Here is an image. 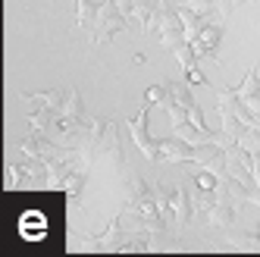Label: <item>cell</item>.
I'll list each match as a JSON object with an SVG mask.
<instances>
[{"mask_svg": "<svg viewBox=\"0 0 260 257\" xmlns=\"http://www.w3.org/2000/svg\"><path fill=\"white\" fill-rule=\"evenodd\" d=\"M147 110H151V101H147V104L141 107L138 119H132V122H128V128H132V138H135V144H138V148H141L147 157H151V160H157V157H160V144H157V141H151V135H147V116H151Z\"/></svg>", "mask_w": 260, "mask_h": 257, "instance_id": "1", "label": "cell"}, {"mask_svg": "<svg viewBox=\"0 0 260 257\" xmlns=\"http://www.w3.org/2000/svg\"><path fill=\"white\" fill-rule=\"evenodd\" d=\"M219 35H222V25H204L194 38H191V47H194V53L201 60H213V63H219L216 60V47H219Z\"/></svg>", "mask_w": 260, "mask_h": 257, "instance_id": "2", "label": "cell"}, {"mask_svg": "<svg viewBox=\"0 0 260 257\" xmlns=\"http://www.w3.org/2000/svg\"><path fill=\"white\" fill-rule=\"evenodd\" d=\"M238 94V101L245 104L248 110H254V113H260V69L254 66L251 72H248V79L241 82V88L235 91Z\"/></svg>", "mask_w": 260, "mask_h": 257, "instance_id": "3", "label": "cell"}, {"mask_svg": "<svg viewBox=\"0 0 260 257\" xmlns=\"http://www.w3.org/2000/svg\"><path fill=\"white\" fill-rule=\"evenodd\" d=\"M76 4H79V28L94 25V16H98V10H101V7H94L91 0H76Z\"/></svg>", "mask_w": 260, "mask_h": 257, "instance_id": "4", "label": "cell"}, {"mask_svg": "<svg viewBox=\"0 0 260 257\" xmlns=\"http://www.w3.org/2000/svg\"><path fill=\"white\" fill-rule=\"evenodd\" d=\"M235 4H251V0H235Z\"/></svg>", "mask_w": 260, "mask_h": 257, "instance_id": "5", "label": "cell"}, {"mask_svg": "<svg viewBox=\"0 0 260 257\" xmlns=\"http://www.w3.org/2000/svg\"><path fill=\"white\" fill-rule=\"evenodd\" d=\"M257 238H260V226H257Z\"/></svg>", "mask_w": 260, "mask_h": 257, "instance_id": "6", "label": "cell"}]
</instances>
